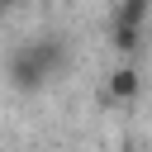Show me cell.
<instances>
[{"mask_svg":"<svg viewBox=\"0 0 152 152\" xmlns=\"http://www.w3.org/2000/svg\"><path fill=\"white\" fill-rule=\"evenodd\" d=\"M119 152H133V147H119Z\"/></svg>","mask_w":152,"mask_h":152,"instance_id":"6","label":"cell"},{"mask_svg":"<svg viewBox=\"0 0 152 152\" xmlns=\"http://www.w3.org/2000/svg\"><path fill=\"white\" fill-rule=\"evenodd\" d=\"M147 14H152V0H119L114 24H119V28H142V24H147Z\"/></svg>","mask_w":152,"mask_h":152,"instance_id":"3","label":"cell"},{"mask_svg":"<svg viewBox=\"0 0 152 152\" xmlns=\"http://www.w3.org/2000/svg\"><path fill=\"white\" fill-rule=\"evenodd\" d=\"M24 0H0V14H10V10H19Z\"/></svg>","mask_w":152,"mask_h":152,"instance_id":"5","label":"cell"},{"mask_svg":"<svg viewBox=\"0 0 152 152\" xmlns=\"http://www.w3.org/2000/svg\"><path fill=\"white\" fill-rule=\"evenodd\" d=\"M138 90H142L138 66H114V71H109V81H104V95H109V100H119V104L138 100Z\"/></svg>","mask_w":152,"mask_h":152,"instance_id":"2","label":"cell"},{"mask_svg":"<svg viewBox=\"0 0 152 152\" xmlns=\"http://www.w3.org/2000/svg\"><path fill=\"white\" fill-rule=\"evenodd\" d=\"M62 62H66V48L57 38H38V43H24V48H14L5 57V81L19 95H38V90L52 86V76L62 71Z\"/></svg>","mask_w":152,"mask_h":152,"instance_id":"1","label":"cell"},{"mask_svg":"<svg viewBox=\"0 0 152 152\" xmlns=\"http://www.w3.org/2000/svg\"><path fill=\"white\" fill-rule=\"evenodd\" d=\"M114 48H119L124 57H133V52L142 48V28H119V24H114Z\"/></svg>","mask_w":152,"mask_h":152,"instance_id":"4","label":"cell"}]
</instances>
